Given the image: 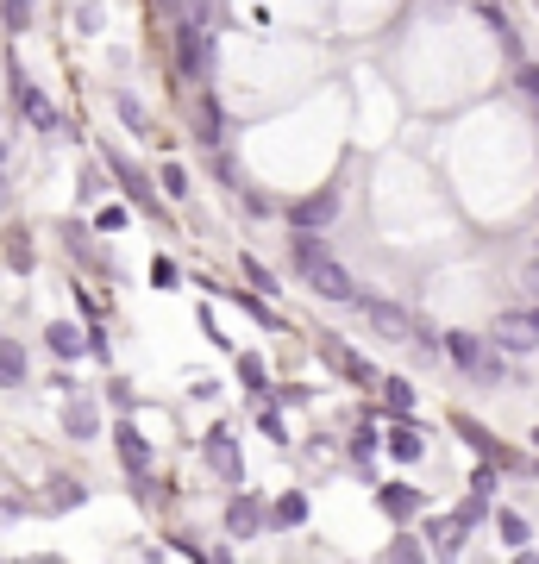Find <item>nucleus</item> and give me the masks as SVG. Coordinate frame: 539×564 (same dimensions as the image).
Instances as JSON below:
<instances>
[{
	"label": "nucleus",
	"instance_id": "1",
	"mask_svg": "<svg viewBox=\"0 0 539 564\" xmlns=\"http://www.w3.org/2000/svg\"><path fill=\"white\" fill-rule=\"evenodd\" d=\"M295 264H301V276H308V289L326 295V301H351V295H358V289H351V276L333 264V257H326V245L308 239V232L295 239Z\"/></svg>",
	"mask_w": 539,
	"mask_h": 564
},
{
	"label": "nucleus",
	"instance_id": "2",
	"mask_svg": "<svg viewBox=\"0 0 539 564\" xmlns=\"http://www.w3.org/2000/svg\"><path fill=\"white\" fill-rule=\"evenodd\" d=\"M351 301H358V314H364L370 326H377L383 339H395V345H402V339H433L427 326H414L402 308H395V301H370V295H351Z\"/></svg>",
	"mask_w": 539,
	"mask_h": 564
},
{
	"label": "nucleus",
	"instance_id": "3",
	"mask_svg": "<svg viewBox=\"0 0 539 564\" xmlns=\"http://www.w3.org/2000/svg\"><path fill=\"white\" fill-rule=\"evenodd\" d=\"M333 214H339V195H333V188H320V195H308V201L295 207V226H301V232H314V226H326Z\"/></svg>",
	"mask_w": 539,
	"mask_h": 564
},
{
	"label": "nucleus",
	"instance_id": "4",
	"mask_svg": "<svg viewBox=\"0 0 539 564\" xmlns=\"http://www.w3.org/2000/svg\"><path fill=\"white\" fill-rule=\"evenodd\" d=\"M464 533H471V521H464V514H452V521H433V552H439V558H458V552H464Z\"/></svg>",
	"mask_w": 539,
	"mask_h": 564
},
{
	"label": "nucleus",
	"instance_id": "5",
	"mask_svg": "<svg viewBox=\"0 0 539 564\" xmlns=\"http://www.w3.org/2000/svg\"><path fill=\"white\" fill-rule=\"evenodd\" d=\"M320 351H326V358H333V364H339V370L351 376V383H364V389H370V383H377V376H370V364L358 358V351H345L339 339H320Z\"/></svg>",
	"mask_w": 539,
	"mask_h": 564
},
{
	"label": "nucleus",
	"instance_id": "6",
	"mask_svg": "<svg viewBox=\"0 0 539 564\" xmlns=\"http://www.w3.org/2000/svg\"><path fill=\"white\" fill-rule=\"evenodd\" d=\"M176 57H182V69H189V76H207V32L189 26V32H182V44H176Z\"/></svg>",
	"mask_w": 539,
	"mask_h": 564
},
{
	"label": "nucleus",
	"instance_id": "7",
	"mask_svg": "<svg viewBox=\"0 0 539 564\" xmlns=\"http://www.w3.org/2000/svg\"><path fill=\"white\" fill-rule=\"evenodd\" d=\"M257 521H264V508H257L251 496H239V502H232V508H226V527H232V533H239V539H251V533H257Z\"/></svg>",
	"mask_w": 539,
	"mask_h": 564
},
{
	"label": "nucleus",
	"instance_id": "8",
	"mask_svg": "<svg viewBox=\"0 0 539 564\" xmlns=\"http://www.w3.org/2000/svg\"><path fill=\"white\" fill-rule=\"evenodd\" d=\"M458 433H464V445H477V452H483L489 464H508V452H502V445H496V439H489V433L477 427V420H458Z\"/></svg>",
	"mask_w": 539,
	"mask_h": 564
},
{
	"label": "nucleus",
	"instance_id": "9",
	"mask_svg": "<svg viewBox=\"0 0 539 564\" xmlns=\"http://www.w3.org/2000/svg\"><path fill=\"white\" fill-rule=\"evenodd\" d=\"M19 107H26V120H32V126H44V132L57 126V113L44 107V94H38V88H26V82H19Z\"/></svg>",
	"mask_w": 539,
	"mask_h": 564
},
{
	"label": "nucleus",
	"instance_id": "10",
	"mask_svg": "<svg viewBox=\"0 0 539 564\" xmlns=\"http://www.w3.org/2000/svg\"><path fill=\"white\" fill-rule=\"evenodd\" d=\"M445 351H452V364H464V370H477V364H483V345H477V339H464V333L445 339Z\"/></svg>",
	"mask_w": 539,
	"mask_h": 564
},
{
	"label": "nucleus",
	"instance_id": "11",
	"mask_svg": "<svg viewBox=\"0 0 539 564\" xmlns=\"http://www.w3.org/2000/svg\"><path fill=\"white\" fill-rule=\"evenodd\" d=\"M389 452L402 458V464H414V458H420V427H395V439H389Z\"/></svg>",
	"mask_w": 539,
	"mask_h": 564
},
{
	"label": "nucleus",
	"instance_id": "12",
	"mask_svg": "<svg viewBox=\"0 0 539 564\" xmlns=\"http://www.w3.org/2000/svg\"><path fill=\"white\" fill-rule=\"evenodd\" d=\"M26 376V351L19 345H0V383H19Z\"/></svg>",
	"mask_w": 539,
	"mask_h": 564
},
{
	"label": "nucleus",
	"instance_id": "13",
	"mask_svg": "<svg viewBox=\"0 0 539 564\" xmlns=\"http://www.w3.org/2000/svg\"><path fill=\"white\" fill-rule=\"evenodd\" d=\"M496 339H502L508 351H514V345H521V351H527V339H533V333H527V320H521V314H508V320L496 326Z\"/></svg>",
	"mask_w": 539,
	"mask_h": 564
},
{
	"label": "nucleus",
	"instance_id": "14",
	"mask_svg": "<svg viewBox=\"0 0 539 564\" xmlns=\"http://www.w3.org/2000/svg\"><path fill=\"white\" fill-rule=\"evenodd\" d=\"M120 452H126V464H132V470H145V464H151V452H145V439H138L132 427H120Z\"/></svg>",
	"mask_w": 539,
	"mask_h": 564
},
{
	"label": "nucleus",
	"instance_id": "15",
	"mask_svg": "<svg viewBox=\"0 0 539 564\" xmlns=\"http://www.w3.org/2000/svg\"><path fill=\"white\" fill-rule=\"evenodd\" d=\"M496 527H502V539H508L514 552L527 546V521H521V514H496Z\"/></svg>",
	"mask_w": 539,
	"mask_h": 564
},
{
	"label": "nucleus",
	"instance_id": "16",
	"mask_svg": "<svg viewBox=\"0 0 539 564\" xmlns=\"http://www.w3.org/2000/svg\"><path fill=\"white\" fill-rule=\"evenodd\" d=\"M51 351H63V358H76V351H82V333H76V326H51Z\"/></svg>",
	"mask_w": 539,
	"mask_h": 564
},
{
	"label": "nucleus",
	"instance_id": "17",
	"mask_svg": "<svg viewBox=\"0 0 539 564\" xmlns=\"http://www.w3.org/2000/svg\"><path fill=\"white\" fill-rule=\"evenodd\" d=\"M276 521H283V527H301V521H308V502H301V496H283V502H276Z\"/></svg>",
	"mask_w": 539,
	"mask_h": 564
},
{
	"label": "nucleus",
	"instance_id": "18",
	"mask_svg": "<svg viewBox=\"0 0 539 564\" xmlns=\"http://www.w3.org/2000/svg\"><path fill=\"white\" fill-rule=\"evenodd\" d=\"M69 433H76V439H88V433H95V408H88V402H76V408H69Z\"/></svg>",
	"mask_w": 539,
	"mask_h": 564
},
{
	"label": "nucleus",
	"instance_id": "19",
	"mask_svg": "<svg viewBox=\"0 0 539 564\" xmlns=\"http://www.w3.org/2000/svg\"><path fill=\"white\" fill-rule=\"evenodd\" d=\"M207 452H214V464L226 470V477H239V452H232L226 439H207Z\"/></svg>",
	"mask_w": 539,
	"mask_h": 564
},
{
	"label": "nucleus",
	"instance_id": "20",
	"mask_svg": "<svg viewBox=\"0 0 539 564\" xmlns=\"http://www.w3.org/2000/svg\"><path fill=\"white\" fill-rule=\"evenodd\" d=\"M383 402H389L395 414H408V408H414V389H408V383H383Z\"/></svg>",
	"mask_w": 539,
	"mask_h": 564
},
{
	"label": "nucleus",
	"instance_id": "21",
	"mask_svg": "<svg viewBox=\"0 0 539 564\" xmlns=\"http://www.w3.org/2000/svg\"><path fill=\"white\" fill-rule=\"evenodd\" d=\"M151 282H157V289H176V282H182V270L170 264V257H157V264H151Z\"/></svg>",
	"mask_w": 539,
	"mask_h": 564
},
{
	"label": "nucleus",
	"instance_id": "22",
	"mask_svg": "<svg viewBox=\"0 0 539 564\" xmlns=\"http://www.w3.org/2000/svg\"><path fill=\"white\" fill-rule=\"evenodd\" d=\"M120 182L132 188V201H151V182H145V176H138V170H132V163H120Z\"/></svg>",
	"mask_w": 539,
	"mask_h": 564
},
{
	"label": "nucleus",
	"instance_id": "23",
	"mask_svg": "<svg viewBox=\"0 0 539 564\" xmlns=\"http://www.w3.org/2000/svg\"><path fill=\"white\" fill-rule=\"evenodd\" d=\"M383 508L389 514H408L414 508V489H383Z\"/></svg>",
	"mask_w": 539,
	"mask_h": 564
},
{
	"label": "nucleus",
	"instance_id": "24",
	"mask_svg": "<svg viewBox=\"0 0 539 564\" xmlns=\"http://www.w3.org/2000/svg\"><path fill=\"white\" fill-rule=\"evenodd\" d=\"M120 113H126V126H138V132H145V107H138L132 94H120Z\"/></svg>",
	"mask_w": 539,
	"mask_h": 564
},
{
	"label": "nucleus",
	"instance_id": "25",
	"mask_svg": "<svg viewBox=\"0 0 539 564\" xmlns=\"http://www.w3.org/2000/svg\"><path fill=\"white\" fill-rule=\"evenodd\" d=\"M489 489H496V470H477V477H471V496L489 502Z\"/></svg>",
	"mask_w": 539,
	"mask_h": 564
},
{
	"label": "nucleus",
	"instance_id": "26",
	"mask_svg": "<svg viewBox=\"0 0 539 564\" xmlns=\"http://www.w3.org/2000/svg\"><path fill=\"white\" fill-rule=\"evenodd\" d=\"M521 88H527L533 101H539V69H521Z\"/></svg>",
	"mask_w": 539,
	"mask_h": 564
},
{
	"label": "nucleus",
	"instance_id": "27",
	"mask_svg": "<svg viewBox=\"0 0 539 564\" xmlns=\"http://www.w3.org/2000/svg\"><path fill=\"white\" fill-rule=\"evenodd\" d=\"M7 19H13V26H26V0H7Z\"/></svg>",
	"mask_w": 539,
	"mask_h": 564
},
{
	"label": "nucleus",
	"instance_id": "28",
	"mask_svg": "<svg viewBox=\"0 0 539 564\" xmlns=\"http://www.w3.org/2000/svg\"><path fill=\"white\" fill-rule=\"evenodd\" d=\"M521 320H527V333H539V308H527V314H521Z\"/></svg>",
	"mask_w": 539,
	"mask_h": 564
},
{
	"label": "nucleus",
	"instance_id": "29",
	"mask_svg": "<svg viewBox=\"0 0 539 564\" xmlns=\"http://www.w3.org/2000/svg\"><path fill=\"white\" fill-rule=\"evenodd\" d=\"M533 282H539V251H533Z\"/></svg>",
	"mask_w": 539,
	"mask_h": 564
}]
</instances>
